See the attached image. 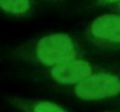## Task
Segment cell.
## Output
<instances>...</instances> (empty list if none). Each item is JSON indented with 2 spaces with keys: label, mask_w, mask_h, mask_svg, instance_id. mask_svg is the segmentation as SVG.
Wrapping results in <instances>:
<instances>
[{
  "label": "cell",
  "mask_w": 120,
  "mask_h": 112,
  "mask_svg": "<svg viewBox=\"0 0 120 112\" xmlns=\"http://www.w3.org/2000/svg\"><path fill=\"white\" fill-rule=\"evenodd\" d=\"M85 36L93 45L100 49L120 51V14L98 16L89 24Z\"/></svg>",
  "instance_id": "cell-4"
},
{
  "label": "cell",
  "mask_w": 120,
  "mask_h": 112,
  "mask_svg": "<svg viewBox=\"0 0 120 112\" xmlns=\"http://www.w3.org/2000/svg\"><path fill=\"white\" fill-rule=\"evenodd\" d=\"M119 3L120 0H97V4L99 6H112Z\"/></svg>",
  "instance_id": "cell-7"
},
{
  "label": "cell",
  "mask_w": 120,
  "mask_h": 112,
  "mask_svg": "<svg viewBox=\"0 0 120 112\" xmlns=\"http://www.w3.org/2000/svg\"><path fill=\"white\" fill-rule=\"evenodd\" d=\"M8 102L21 112H68L60 104L46 100L13 96Z\"/></svg>",
  "instance_id": "cell-5"
},
{
  "label": "cell",
  "mask_w": 120,
  "mask_h": 112,
  "mask_svg": "<svg viewBox=\"0 0 120 112\" xmlns=\"http://www.w3.org/2000/svg\"><path fill=\"white\" fill-rule=\"evenodd\" d=\"M119 9H120V3H119Z\"/></svg>",
  "instance_id": "cell-8"
},
{
  "label": "cell",
  "mask_w": 120,
  "mask_h": 112,
  "mask_svg": "<svg viewBox=\"0 0 120 112\" xmlns=\"http://www.w3.org/2000/svg\"><path fill=\"white\" fill-rule=\"evenodd\" d=\"M102 68L100 64L93 63L82 56L68 59L52 67L46 68L44 75L55 85L69 88Z\"/></svg>",
  "instance_id": "cell-3"
},
{
  "label": "cell",
  "mask_w": 120,
  "mask_h": 112,
  "mask_svg": "<svg viewBox=\"0 0 120 112\" xmlns=\"http://www.w3.org/2000/svg\"><path fill=\"white\" fill-rule=\"evenodd\" d=\"M33 9V0H0V10L12 16H26Z\"/></svg>",
  "instance_id": "cell-6"
},
{
  "label": "cell",
  "mask_w": 120,
  "mask_h": 112,
  "mask_svg": "<svg viewBox=\"0 0 120 112\" xmlns=\"http://www.w3.org/2000/svg\"><path fill=\"white\" fill-rule=\"evenodd\" d=\"M16 55L23 61L50 68L68 59L82 57L83 50L73 36L52 33L22 45Z\"/></svg>",
  "instance_id": "cell-1"
},
{
  "label": "cell",
  "mask_w": 120,
  "mask_h": 112,
  "mask_svg": "<svg viewBox=\"0 0 120 112\" xmlns=\"http://www.w3.org/2000/svg\"><path fill=\"white\" fill-rule=\"evenodd\" d=\"M68 89L82 101L100 102L115 99L120 97V69L103 67Z\"/></svg>",
  "instance_id": "cell-2"
}]
</instances>
